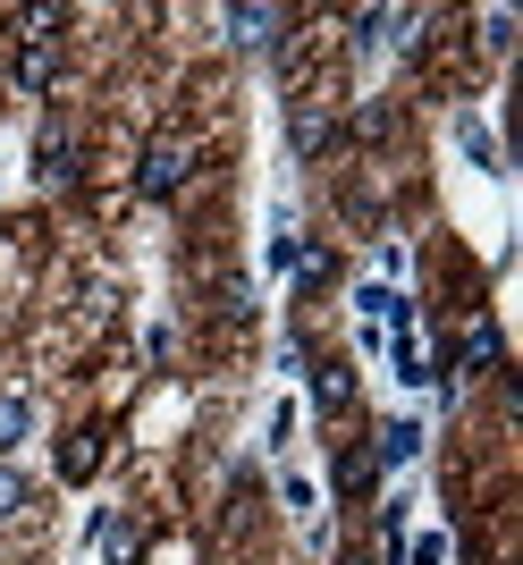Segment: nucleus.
Masks as SVG:
<instances>
[{"mask_svg":"<svg viewBox=\"0 0 523 565\" xmlns=\"http://www.w3.org/2000/svg\"><path fill=\"white\" fill-rule=\"evenodd\" d=\"M25 34H18V60H9V76H18L25 102L51 94V76H60V25H68V9H25Z\"/></svg>","mask_w":523,"mask_h":565,"instance_id":"nucleus-1","label":"nucleus"},{"mask_svg":"<svg viewBox=\"0 0 523 565\" xmlns=\"http://www.w3.org/2000/svg\"><path fill=\"white\" fill-rule=\"evenodd\" d=\"M186 178H194V143L186 136H152L143 143V161H136V194L143 203H169Z\"/></svg>","mask_w":523,"mask_h":565,"instance_id":"nucleus-2","label":"nucleus"},{"mask_svg":"<svg viewBox=\"0 0 523 565\" xmlns=\"http://www.w3.org/2000/svg\"><path fill=\"white\" fill-rule=\"evenodd\" d=\"M220 25H228V43H237V51H270V43H279V25H287V9H270V0H237Z\"/></svg>","mask_w":523,"mask_h":565,"instance_id":"nucleus-3","label":"nucleus"},{"mask_svg":"<svg viewBox=\"0 0 523 565\" xmlns=\"http://www.w3.org/2000/svg\"><path fill=\"white\" fill-rule=\"evenodd\" d=\"M34 178H43V186H76V136L60 127V118L34 136Z\"/></svg>","mask_w":523,"mask_h":565,"instance_id":"nucleus-4","label":"nucleus"},{"mask_svg":"<svg viewBox=\"0 0 523 565\" xmlns=\"http://www.w3.org/2000/svg\"><path fill=\"white\" fill-rule=\"evenodd\" d=\"M94 548H102L110 565H136V557H143V523H136V515H94Z\"/></svg>","mask_w":523,"mask_h":565,"instance_id":"nucleus-5","label":"nucleus"},{"mask_svg":"<svg viewBox=\"0 0 523 565\" xmlns=\"http://www.w3.org/2000/svg\"><path fill=\"white\" fill-rule=\"evenodd\" d=\"M102 472V430L85 423V430H68V448H60V481H94Z\"/></svg>","mask_w":523,"mask_h":565,"instance_id":"nucleus-6","label":"nucleus"},{"mask_svg":"<svg viewBox=\"0 0 523 565\" xmlns=\"http://www.w3.org/2000/svg\"><path fill=\"white\" fill-rule=\"evenodd\" d=\"M405 25H414V9H355V43H405Z\"/></svg>","mask_w":523,"mask_h":565,"instance_id":"nucleus-7","label":"nucleus"},{"mask_svg":"<svg viewBox=\"0 0 523 565\" xmlns=\"http://www.w3.org/2000/svg\"><path fill=\"white\" fill-rule=\"evenodd\" d=\"M414 456H423V423H388L381 439H372V465H414Z\"/></svg>","mask_w":523,"mask_h":565,"instance_id":"nucleus-8","label":"nucleus"},{"mask_svg":"<svg viewBox=\"0 0 523 565\" xmlns=\"http://www.w3.org/2000/svg\"><path fill=\"white\" fill-rule=\"evenodd\" d=\"M499 354H506L499 321H473V330H465V372H499ZM465 372H456V380H465Z\"/></svg>","mask_w":523,"mask_h":565,"instance_id":"nucleus-9","label":"nucleus"},{"mask_svg":"<svg viewBox=\"0 0 523 565\" xmlns=\"http://www.w3.org/2000/svg\"><path fill=\"white\" fill-rule=\"evenodd\" d=\"M312 405H321V414L355 405V372H346V363H321V372H312Z\"/></svg>","mask_w":523,"mask_h":565,"instance_id":"nucleus-10","label":"nucleus"},{"mask_svg":"<svg viewBox=\"0 0 523 565\" xmlns=\"http://www.w3.org/2000/svg\"><path fill=\"white\" fill-rule=\"evenodd\" d=\"M25 430H34V397H25V388H9V397H0V456L18 448Z\"/></svg>","mask_w":523,"mask_h":565,"instance_id":"nucleus-11","label":"nucleus"},{"mask_svg":"<svg viewBox=\"0 0 523 565\" xmlns=\"http://www.w3.org/2000/svg\"><path fill=\"white\" fill-rule=\"evenodd\" d=\"M372 481H381L372 448H346V456H338V490H346V498H372Z\"/></svg>","mask_w":523,"mask_h":565,"instance_id":"nucleus-12","label":"nucleus"},{"mask_svg":"<svg viewBox=\"0 0 523 565\" xmlns=\"http://www.w3.org/2000/svg\"><path fill=\"white\" fill-rule=\"evenodd\" d=\"M287 136H296V152H305V161H312V152L330 143V118L312 110V102H296V118H287Z\"/></svg>","mask_w":523,"mask_h":565,"instance_id":"nucleus-13","label":"nucleus"},{"mask_svg":"<svg viewBox=\"0 0 523 565\" xmlns=\"http://www.w3.org/2000/svg\"><path fill=\"white\" fill-rule=\"evenodd\" d=\"M25 498H34V481L18 465H0V515H25Z\"/></svg>","mask_w":523,"mask_h":565,"instance_id":"nucleus-14","label":"nucleus"},{"mask_svg":"<svg viewBox=\"0 0 523 565\" xmlns=\"http://www.w3.org/2000/svg\"><path fill=\"white\" fill-rule=\"evenodd\" d=\"M346 565H372V557H346Z\"/></svg>","mask_w":523,"mask_h":565,"instance_id":"nucleus-15","label":"nucleus"}]
</instances>
